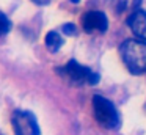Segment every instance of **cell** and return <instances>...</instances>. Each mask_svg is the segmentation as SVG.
<instances>
[{
	"mask_svg": "<svg viewBox=\"0 0 146 135\" xmlns=\"http://www.w3.org/2000/svg\"><path fill=\"white\" fill-rule=\"evenodd\" d=\"M44 43H46V46H47V49L50 50V52H57V50H60V47L63 46V36L60 35V31L52 30L46 35Z\"/></svg>",
	"mask_w": 146,
	"mask_h": 135,
	"instance_id": "cell-7",
	"label": "cell"
},
{
	"mask_svg": "<svg viewBox=\"0 0 146 135\" xmlns=\"http://www.w3.org/2000/svg\"><path fill=\"white\" fill-rule=\"evenodd\" d=\"M93 113L96 121L107 129H118L121 126V116L116 107L107 97L94 94L93 96Z\"/></svg>",
	"mask_w": 146,
	"mask_h": 135,
	"instance_id": "cell-2",
	"label": "cell"
},
{
	"mask_svg": "<svg viewBox=\"0 0 146 135\" xmlns=\"http://www.w3.org/2000/svg\"><path fill=\"white\" fill-rule=\"evenodd\" d=\"M33 3H36V5H47V3H50L52 0H32Z\"/></svg>",
	"mask_w": 146,
	"mask_h": 135,
	"instance_id": "cell-11",
	"label": "cell"
},
{
	"mask_svg": "<svg viewBox=\"0 0 146 135\" xmlns=\"http://www.w3.org/2000/svg\"><path fill=\"white\" fill-rule=\"evenodd\" d=\"M61 30H63V33L68 35V36H74V35H77V27L74 24H64L63 27H61Z\"/></svg>",
	"mask_w": 146,
	"mask_h": 135,
	"instance_id": "cell-10",
	"label": "cell"
},
{
	"mask_svg": "<svg viewBox=\"0 0 146 135\" xmlns=\"http://www.w3.org/2000/svg\"><path fill=\"white\" fill-rule=\"evenodd\" d=\"M108 27V21L102 11H88L82 17V28L86 33H104Z\"/></svg>",
	"mask_w": 146,
	"mask_h": 135,
	"instance_id": "cell-5",
	"label": "cell"
},
{
	"mask_svg": "<svg viewBox=\"0 0 146 135\" xmlns=\"http://www.w3.org/2000/svg\"><path fill=\"white\" fill-rule=\"evenodd\" d=\"M58 74L66 82L72 85H96L99 82V74H96L93 69L77 63L76 60L68 61L64 66L58 69Z\"/></svg>",
	"mask_w": 146,
	"mask_h": 135,
	"instance_id": "cell-3",
	"label": "cell"
},
{
	"mask_svg": "<svg viewBox=\"0 0 146 135\" xmlns=\"http://www.w3.org/2000/svg\"><path fill=\"white\" fill-rule=\"evenodd\" d=\"M127 25L138 39L146 41V11L145 9H135L127 17Z\"/></svg>",
	"mask_w": 146,
	"mask_h": 135,
	"instance_id": "cell-6",
	"label": "cell"
},
{
	"mask_svg": "<svg viewBox=\"0 0 146 135\" xmlns=\"http://www.w3.org/2000/svg\"><path fill=\"white\" fill-rule=\"evenodd\" d=\"M14 135H39V126L35 115L27 110H17L11 116Z\"/></svg>",
	"mask_w": 146,
	"mask_h": 135,
	"instance_id": "cell-4",
	"label": "cell"
},
{
	"mask_svg": "<svg viewBox=\"0 0 146 135\" xmlns=\"http://www.w3.org/2000/svg\"><path fill=\"white\" fill-rule=\"evenodd\" d=\"M111 3L118 13H124L138 9V5L141 3V0H111Z\"/></svg>",
	"mask_w": 146,
	"mask_h": 135,
	"instance_id": "cell-8",
	"label": "cell"
},
{
	"mask_svg": "<svg viewBox=\"0 0 146 135\" xmlns=\"http://www.w3.org/2000/svg\"><path fill=\"white\" fill-rule=\"evenodd\" d=\"M10 28H11V22H10V19L7 17V14H5V13L0 11V38L5 36V35H7L8 31H10Z\"/></svg>",
	"mask_w": 146,
	"mask_h": 135,
	"instance_id": "cell-9",
	"label": "cell"
},
{
	"mask_svg": "<svg viewBox=\"0 0 146 135\" xmlns=\"http://www.w3.org/2000/svg\"><path fill=\"white\" fill-rule=\"evenodd\" d=\"M119 53L126 68L132 74L146 72V41L126 39L119 47Z\"/></svg>",
	"mask_w": 146,
	"mask_h": 135,
	"instance_id": "cell-1",
	"label": "cell"
}]
</instances>
